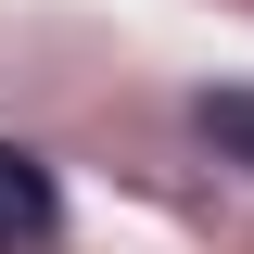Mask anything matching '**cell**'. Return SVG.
Instances as JSON below:
<instances>
[{
  "mask_svg": "<svg viewBox=\"0 0 254 254\" xmlns=\"http://www.w3.org/2000/svg\"><path fill=\"white\" fill-rule=\"evenodd\" d=\"M26 229H51V178H38V153L0 140V254L26 242Z\"/></svg>",
  "mask_w": 254,
  "mask_h": 254,
  "instance_id": "1",
  "label": "cell"
},
{
  "mask_svg": "<svg viewBox=\"0 0 254 254\" xmlns=\"http://www.w3.org/2000/svg\"><path fill=\"white\" fill-rule=\"evenodd\" d=\"M190 127H203L229 165H254V89H203V102H190Z\"/></svg>",
  "mask_w": 254,
  "mask_h": 254,
  "instance_id": "2",
  "label": "cell"
}]
</instances>
